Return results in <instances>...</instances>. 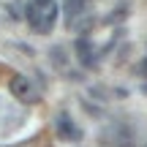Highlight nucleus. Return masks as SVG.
<instances>
[{
  "mask_svg": "<svg viewBox=\"0 0 147 147\" xmlns=\"http://www.w3.org/2000/svg\"><path fill=\"white\" fill-rule=\"evenodd\" d=\"M25 16L33 33L47 36V33H52L55 22H57V0H27Z\"/></svg>",
  "mask_w": 147,
  "mask_h": 147,
  "instance_id": "obj_1",
  "label": "nucleus"
},
{
  "mask_svg": "<svg viewBox=\"0 0 147 147\" xmlns=\"http://www.w3.org/2000/svg\"><path fill=\"white\" fill-rule=\"evenodd\" d=\"M8 90H11V95H14L16 101H22V104H36V101L41 98L38 87H36V84H33L27 76H22V74L11 76V82H8Z\"/></svg>",
  "mask_w": 147,
  "mask_h": 147,
  "instance_id": "obj_2",
  "label": "nucleus"
},
{
  "mask_svg": "<svg viewBox=\"0 0 147 147\" xmlns=\"http://www.w3.org/2000/svg\"><path fill=\"white\" fill-rule=\"evenodd\" d=\"M55 128H57V136L65 139V142H79V139H82V131L76 128V123L71 120L68 112H57V117H55Z\"/></svg>",
  "mask_w": 147,
  "mask_h": 147,
  "instance_id": "obj_3",
  "label": "nucleus"
},
{
  "mask_svg": "<svg viewBox=\"0 0 147 147\" xmlns=\"http://www.w3.org/2000/svg\"><path fill=\"white\" fill-rule=\"evenodd\" d=\"M90 3H93V0H63V16H65V22H68V27L79 16H84V11H90Z\"/></svg>",
  "mask_w": 147,
  "mask_h": 147,
  "instance_id": "obj_4",
  "label": "nucleus"
},
{
  "mask_svg": "<svg viewBox=\"0 0 147 147\" xmlns=\"http://www.w3.org/2000/svg\"><path fill=\"white\" fill-rule=\"evenodd\" d=\"M76 57H79V63L87 65V68L95 63V52H93V44H90V38L82 36V38L76 41Z\"/></svg>",
  "mask_w": 147,
  "mask_h": 147,
  "instance_id": "obj_5",
  "label": "nucleus"
},
{
  "mask_svg": "<svg viewBox=\"0 0 147 147\" xmlns=\"http://www.w3.org/2000/svg\"><path fill=\"white\" fill-rule=\"evenodd\" d=\"M49 57H52V63L57 65V68H65V65H68V55L63 52V47H52L49 49Z\"/></svg>",
  "mask_w": 147,
  "mask_h": 147,
  "instance_id": "obj_6",
  "label": "nucleus"
},
{
  "mask_svg": "<svg viewBox=\"0 0 147 147\" xmlns=\"http://www.w3.org/2000/svg\"><path fill=\"white\" fill-rule=\"evenodd\" d=\"M139 74H142V76H147V57L139 63Z\"/></svg>",
  "mask_w": 147,
  "mask_h": 147,
  "instance_id": "obj_7",
  "label": "nucleus"
}]
</instances>
